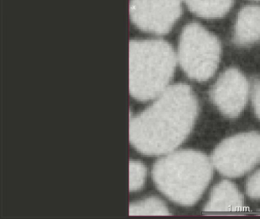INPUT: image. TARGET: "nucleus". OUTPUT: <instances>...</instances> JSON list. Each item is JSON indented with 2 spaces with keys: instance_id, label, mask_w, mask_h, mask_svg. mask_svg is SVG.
Returning a JSON list of instances; mask_svg holds the SVG:
<instances>
[{
  "instance_id": "1",
  "label": "nucleus",
  "mask_w": 260,
  "mask_h": 219,
  "mask_svg": "<svg viewBox=\"0 0 260 219\" xmlns=\"http://www.w3.org/2000/svg\"><path fill=\"white\" fill-rule=\"evenodd\" d=\"M129 119L131 146L140 155L159 158L179 149L196 126L199 103L185 83L171 84Z\"/></svg>"
},
{
  "instance_id": "2",
  "label": "nucleus",
  "mask_w": 260,
  "mask_h": 219,
  "mask_svg": "<svg viewBox=\"0 0 260 219\" xmlns=\"http://www.w3.org/2000/svg\"><path fill=\"white\" fill-rule=\"evenodd\" d=\"M206 154L194 149H177L157 158L150 176L158 191L176 205L190 207L203 196L214 175Z\"/></svg>"
},
{
  "instance_id": "3",
  "label": "nucleus",
  "mask_w": 260,
  "mask_h": 219,
  "mask_svg": "<svg viewBox=\"0 0 260 219\" xmlns=\"http://www.w3.org/2000/svg\"><path fill=\"white\" fill-rule=\"evenodd\" d=\"M178 60L173 46L161 38L129 41V94L147 103L170 85Z\"/></svg>"
},
{
  "instance_id": "4",
  "label": "nucleus",
  "mask_w": 260,
  "mask_h": 219,
  "mask_svg": "<svg viewBox=\"0 0 260 219\" xmlns=\"http://www.w3.org/2000/svg\"><path fill=\"white\" fill-rule=\"evenodd\" d=\"M176 56L187 77L196 82H207L220 65L221 42L200 23L190 22L181 32Z\"/></svg>"
},
{
  "instance_id": "5",
  "label": "nucleus",
  "mask_w": 260,
  "mask_h": 219,
  "mask_svg": "<svg viewBox=\"0 0 260 219\" xmlns=\"http://www.w3.org/2000/svg\"><path fill=\"white\" fill-rule=\"evenodd\" d=\"M211 159L214 169L223 176H244L260 163V132H241L222 140Z\"/></svg>"
},
{
  "instance_id": "6",
  "label": "nucleus",
  "mask_w": 260,
  "mask_h": 219,
  "mask_svg": "<svg viewBox=\"0 0 260 219\" xmlns=\"http://www.w3.org/2000/svg\"><path fill=\"white\" fill-rule=\"evenodd\" d=\"M182 3L183 0H131V20L146 33L167 34L182 16Z\"/></svg>"
},
{
  "instance_id": "7",
  "label": "nucleus",
  "mask_w": 260,
  "mask_h": 219,
  "mask_svg": "<svg viewBox=\"0 0 260 219\" xmlns=\"http://www.w3.org/2000/svg\"><path fill=\"white\" fill-rule=\"evenodd\" d=\"M250 94L251 84L246 76L231 67L217 78L210 91V99L223 116L234 119L244 111Z\"/></svg>"
},
{
  "instance_id": "8",
  "label": "nucleus",
  "mask_w": 260,
  "mask_h": 219,
  "mask_svg": "<svg viewBox=\"0 0 260 219\" xmlns=\"http://www.w3.org/2000/svg\"><path fill=\"white\" fill-rule=\"evenodd\" d=\"M260 42V6L246 5L240 9L236 18L233 43L246 47Z\"/></svg>"
},
{
  "instance_id": "9",
  "label": "nucleus",
  "mask_w": 260,
  "mask_h": 219,
  "mask_svg": "<svg viewBox=\"0 0 260 219\" xmlns=\"http://www.w3.org/2000/svg\"><path fill=\"white\" fill-rule=\"evenodd\" d=\"M244 197L236 184L223 179L216 184L203 208L205 212H232L241 211Z\"/></svg>"
},
{
  "instance_id": "10",
  "label": "nucleus",
  "mask_w": 260,
  "mask_h": 219,
  "mask_svg": "<svg viewBox=\"0 0 260 219\" xmlns=\"http://www.w3.org/2000/svg\"><path fill=\"white\" fill-rule=\"evenodd\" d=\"M191 13L205 19H218L229 13L234 0H183Z\"/></svg>"
},
{
  "instance_id": "11",
  "label": "nucleus",
  "mask_w": 260,
  "mask_h": 219,
  "mask_svg": "<svg viewBox=\"0 0 260 219\" xmlns=\"http://www.w3.org/2000/svg\"><path fill=\"white\" fill-rule=\"evenodd\" d=\"M128 214L131 216L170 215V210L159 196H147L132 201Z\"/></svg>"
},
{
  "instance_id": "12",
  "label": "nucleus",
  "mask_w": 260,
  "mask_h": 219,
  "mask_svg": "<svg viewBox=\"0 0 260 219\" xmlns=\"http://www.w3.org/2000/svg\"><path fill=\"white\" fill-rule=\"evenodd\" d=\"M128 189L130 193H137L144 190L150 172L146 164L139 159H131L128 167Z\"/></svg>"
},
{
  "instance_id": "13",
  "label": "nucleus",
  "mask_w": 260,
  "mask_h": 219,
  "mask_svg": "<svg viewBox=\"0 0 260 219\" xmlns=\"http://www.w3.org/2000/svg\"><path fill=\"white\" fill-rule=\"evenodd\" d=\"M246 192L250 199H260V168L248 177Z\"/></svg>"
},
{
  "instance_id": "14",
  "label": "nucleus",
  "mask_w": 260,
  "mask_h": 219,
  "mask_svg": "<svg viewBox=\"0 0 260 219\" xmlns=\"http://www.w3.org/2000/svg\"><path fill=\"white\" fill-rule=\"evenodd\" d=\"M250 97L254 114L260 120V79L258 77L253 78L251 82Z\"/></svg>"
},
{
  "instance_id": "15",
  "label": "nucleus",
  "mask_w": 260,
  "mask_h": 219,
  "mask_svg": "<svg viewBox=\"0 0 260 219\" xmlns=\"http://www.w3.org/2000/svg\"><path fill=\"white\" fill-rule=\"evenodd\" d=\"M253 1H260V0H253Z\"/></svg>"
},
{
  "instance_id": "16",
  "label": "nucleus",
  "mask_w": 260,
  "mask_h": 219,
  "mask_svg": "<svg viewBox=\"0 0 260 219\" xmlns=\"http://www.w3.org/2000/svg\"><path fill=\"white\" fill-rule=\"evenodd\" d=\"M259 211H260V210H259Z\"/></svg>"
}]
</instances>
